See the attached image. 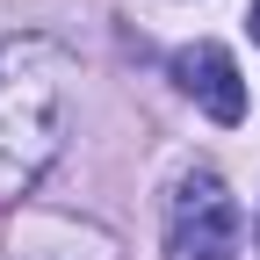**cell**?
Here are the masks:
<instances>
[{"label":"cell","mask_w":260,"mask_h":260,"mask_svg":"<svg viewBox=\"0 0 260 260\" xmlns=\"http://www.w3.org/2000/svg\"><path fill=\"white\" fill-rule=\"evenodd\" d=\"M246 29H253V44H260V0H253V8H246Z\"/></svg>","instance_id":"cell-4"},{"label":"cell","mask_w":260,"mask_h":260,"mask_svg":"<svg viewBox=\"0 0 260 260\" xmlns=\"http://www.w3.org/2000/svg\"><path fill=\"white\" fill-rule=\"evenodd\" d=\"M246 246V210L210 167L181 174L174 210H167V253L174 260H232Z\"/></svg>","instance_id":"cell-2"},{"label":"cell","mask_w":260,"mask_h":260,"mask_svg":"<svg viewBox=\"0 0 260 260\" xmlns=\"http://www.w3.org/2000/svg\"><path fill=\"white\" fill-rule=\"evenodd\" d=\"M174 80L210 123H246V80H239V58L224 44H188L174 51Z\"/></svg>","instance_id":"cell-3"},{"label":"cell","mask_w":260,"mask_h":260,"mask_svg":"<svg viewBox=\"0 0 260 260\" xmlns=\"http://www.w3.org/2000/svg\"><path fill=\"white\" fill-rule=\"evenodd\" d=\"M73 116V58L58 37L22 29L0 44V203H15L44 181L65 145Z\"/></svg>","instance_id":"cell-1"},{"label":"cell","mask_w":260,"mask_h":260,"mask_svg":"<svg viewBox=\"0 0 260 260\" xmlns=\"http://www.w3.org/2000/svg\"><path fill=\"white\" fill-rule=\"evenodd\" d=\"M87 260H109V253H87Z\"/></svg>","instance_id":"cell-5"}]
</instances>
